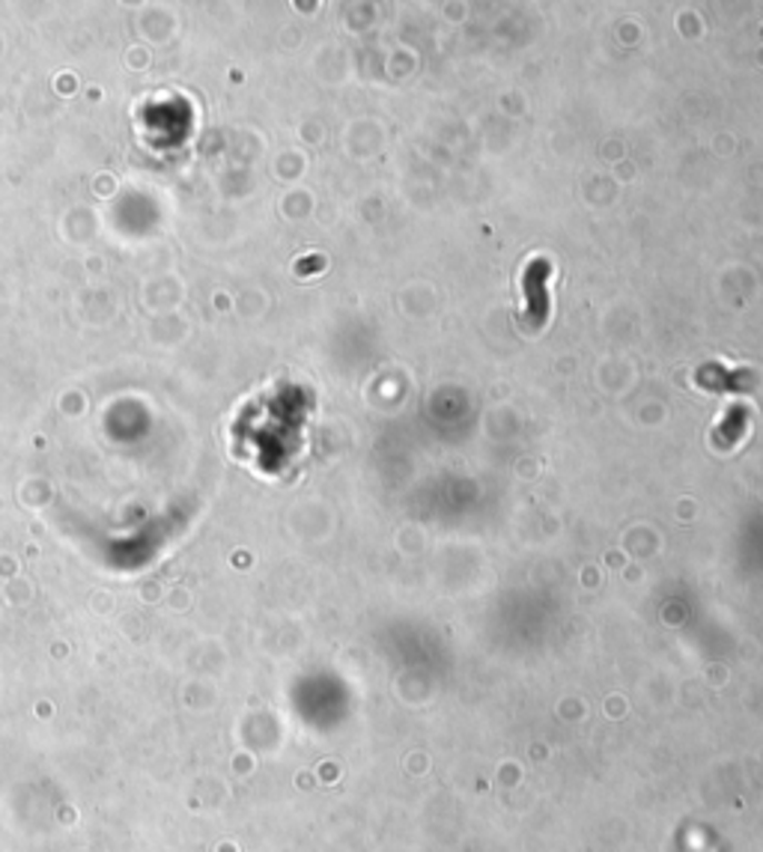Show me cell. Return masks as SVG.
<instances>
[{
  "label": "cell",
  "mask_w": 763,
  "mask_h": 852,
  "mask_svg": "<svg viewBox=\"0 0 763 852\" xmlns=\"http://www.w3.org/2000/svg\"><path fill=\"white\" fill-rule=\"evenodd\" d=\"M549 260H531L522 278V289H525V325L528 328H541L546 325L549 316V296H546V284H549Z\"/></svg>",
  "instance_id": "obj_1"
}]
</instances>
